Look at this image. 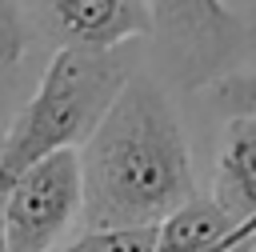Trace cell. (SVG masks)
<instances>
[{
	"label": "cell",
	"instance_id": "obj_1",
	"mask_svg": "<svg viewBox=\"0 0 256 252\" xmlns=\"http://www.w3.org/2000/svg\"><path fill=\"white\" fill-rule=\"evenodd\" d=\"M84 228L160 224L196 196L180 112L160 72L136 68L96 132L80 144Z\"/></svg>",
	"mask_w": 256,
	"mask_h": 252
},
{
	"label": "cell",
	"instance_id": "obj_2",
	"mask_svg": "<svg viewBox=\"0 0 256 252\" xmlns=\"http://www.w3.org/2000/svg\"><path fill=\"white\" fill-rule=\"evenodd\" d=\"M136 56L128 44L120 48H84V44H60L28 96V104L12 116L8 136L0 140V180L16 176L32 160L80 148L104 112L116 104L124 84L136 72Z\"/></svg>",
	"mask_w": 256,
	"mask_h": 252
},
{
	"label": "cell",
	"instance_id": "obj_3",
	"mask_svg": "<svg viewBox=\"0 0 256 252\" xmlns=\"http://www.w3.org/2000/svg\"><path fill=\"white\" fill-rule=\"evenodd\" d=\"M156 72L180 92L228 76L252 44L248 20L228 0H148Z\"/></svg>",
	"mask_w": 256,
	"mask_h": 252
},
{
	"label": "cell",
	"instance_id": "obj_4",
	"mask_svg": "<svg viewBox=\"0 0 256 252\" xmlns=\"http://www.w3.org/2000/svg\"><path fill=\"white\" fill-rule=\"evenodd\" d=\"M84 228L80 148H60L4 180V232L12 252H48Z\"/></svg>",
	"mask_w": 256,
	"mask_h": 252
},
{
	"label": "cell",
	"instance_id": "obj_5",
	"mask_svg": "<svg viewBox=\"0 0 256 252\" xmlns=\"http://www.w3.org/2000/svg\"><path fill=\"white\" fill-rule=\"evenodd\" d=\"M20 8L28 16V28L56 48H120L140 36H152L148 0H20Z\"/></svg>",
	"mask_w": 256,
	"mask_h": 252
},
{
	"label": "cell",
	"instance_id": "obj_6",
	"mask_svg": "<svg viewBox=\"0 0 256 252\" xmlns=\"http://www.w3.org/2000/svg\"><path fill=\"white\" fill-rule=\"evenodd\" d=\"M156 252H256V224L236 220L216 196H192L156 224Z\"/></svg>",
	"mask_w": 256,
	"mask_h": 252
},
{
	"label": "cell",
	"instance_id": "obj_7",
	"mask_svg": "<svg viewBox=\"0 0 256 252\" xmlns=\"http://www.w3.org/2000/svg\"><path fill=\"white\" fill-rule=\"evenodd\" d=\"M212 196L244 224H256V116H228L216 152Z\"/></svg>",
	"mask_w": 256,
	"mask_h": 252
},
{
	"label": "cell",
	"instance_id": "obj_8",
	"mask_svg": "<svg viewBox=\"0 0 256 252\" xmlns=\"http://www.w3.org/2000/svg\"><path fill=\"white\" fill-rule=\"evenodd\" d=\"M48 252H156V224L136 228H80Z\"/></svg>",
	"mask_w": 256,
	"mask_h": 252
},
{
	"label": "cell",
	"instance_id": "obj_9",
	"mask_svg": "<svg viewBox=\"0 0 256 252\" xmlns=\"http://www.w3.org/2000/svg\"><path fill=\"white\" fill-rule=\"evenodd\" d=\"M208 100L224 116H256V72H228L212 80Z\"/></svg>",
	"mask_w": 256,
	"mask_h": 252
},
{
	"label": "cell",
	"instance_id": "obj_10",
	"mask_svg": "<svg viewBox=\"0 0 256 252\" xmlns=\"http://www.w3.org/2000/svg\"><path fill=\"white\" fill-rule=\"evenodd\" d=\"M28 16L20 8V0H0V68H12L24 48H28Z\"/></svg>",
	"mask_w": 256,
	"mask_h": 252
},
{
	"label": "cell",
	"instance_id": "obj_11",
	"mask_svg": "<svg viewBox=\"0 0 256 252\" xmlns=\"http://www.w3.org/2000/svg\"><path fill=\"white\" fill-rule=\"evenodd\" d=\"M0 252H12L8 248V232H4V180H0Z\"/></svg>",
	"mask_w": 256,
	"mask_h": 252
}]
</instances>
